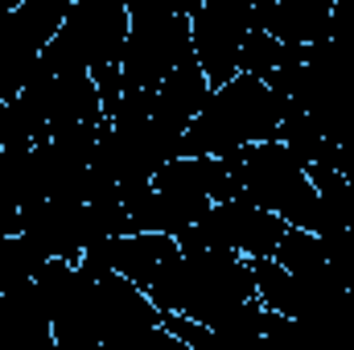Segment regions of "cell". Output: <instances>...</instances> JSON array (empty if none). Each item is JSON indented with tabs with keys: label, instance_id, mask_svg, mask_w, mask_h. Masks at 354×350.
Listing matches in <instances>:
<instances>
[{
	"label": "cell",
	"instance_id": "1",
	"mask_svg": "<svg viewBox=\"0 0 354 350\" xmlns=\"http://www.w3.org/2000/svg\"><path fill=\"white\" fill-rule=\"evenodd\" d=\"M149 297L161 313H185L214 330L248 297H256L252 260L231 248H181L153 280Z\"/></svg>",
	"mask_w": 354,
	"mask_h": 350
},
{
	"label": "cell",
	"instance_id": "2",
	"mask_svg": "<svg viewBox=\"0 0 354 350\" xmlns=\"http://www.w3.org/2000/svg\"><path fill=\"white\" fill-rule=\"evenodd\" d=\"M288 107V95L272 91L264 79L239 71L223 87L206 95L202 111L185 124L177 157H227L243 145L272 140L280 132V116Z\"/></svg>",
	"mask_w": 354,
	"mask_h": 350
},
{
	"label": "cell",
	"instance_id": "3",
	"mask_svg": "<svg viewBox=\"0 0 354 350\" xmlns=\"http://www.w3.org/2000/svg\"><path fill=\"white\" fill-rule=\"evenodd\" d=\"M227 169H231V194L276 210L288 227L317 231L322 223L317 185L305 169V161L284 140L272 136V140H256V145L227 153Z\"/></svg>",
	"mask_w": 354,
	"mask_h": 350
},
{
	"label": "cell",
	"instance_id": "4",
	"mask_svg": "<svg viewBox=\"0 0 354 350\" xmlns=\"http://www.w3.org/2000/svg\"><path fill=\"white\" fill-rule=\"evenodd\" d=\"M288 103L301 107L326 140H338L354 124V37H326L305 50Z\"/></svg>",
	"mask_w": 354,
	"mask_h": 350
},
{
	"label": "cell",
	"instance_id": "5",
	"mask_svg": "<svg viewBox=\"0 0 354 350\" xmlns=\"http://www.w3.org/2000/svg\"><path fill=\"white\" fill-rule=\"evenodd\" d=\"M132 12L124 0H75L62 17V29L41 50L46 71H103L120 66Z\"/></svg>",
	"mask_w": 354,
	"mask_h": 350
},
{
	"label": "cell",
	"instance_id": "6",
	"mask_svg": "<svg viewBox=\"0 0 354 350\" xmlns=\"http://www.w3.org/2000/svg\"><path fill=\"white\" fill-rule=\"evenodd\" d=\"M284 231H288V223L276 210L231 194V198L214 202L194 227L177 231L174 239L177 248H231L243 260H264V256H276Z\"/></svg>",
	"mask_w": 354,
	"mask_h": 350
},
{
	"label": "cell",
	"instance_id": "7",
	"mask_svg": "<svg viewBox=\"0 0 354 350\" xmlns=\"http://www.w3.org/2000/svg\"><path fill=\"white\" fill-rule=\"evenodd\" d=\"M189 17L177 12H153V17H132L120 75L124 91H157L161 79L174 71L181 58H189Z\"/></svg>",
	"mask_w": 354,
	"mask_h": 350
},
{
	"label": "cell",
	"instance_id": "8",
	"mask_svg": "<svg viewBox=\"0 0 354 350\" xmlns=\"http://www.w3.org/2000/svg\"><path fill=\"white\" fill-rule=\"evenodd\" d=\"M252 25L256 8L248 0H202L189 12V46L210 87H223L239 75V50Z\"/></svg>",
	"mask_w": 354,
	"mask_h": 350
},
{
	"label": "cell",
	"instance_id": "9",
	"mask_svg": "<svg viewBox=\"0 0 354 350\" xmlns=\"http://www.w3.org/2000/svg\"><path fill=\"white\" fill-rule=\"evenodd\" d=\"M177 252L181 248H177L174 235H161V231H128V235H107V239L91 243L79 264H87L95 272H120V276L136 280L149 293L153 280L169 268V260H174Z\"/></svg>",
	"mask_w": 354,
	"mask_h": 350
},
{
	"label": "cell",
	"instance_id": "10",
	"mask_svg": "<svg viewBox=\"0 0 354 350\" xmlns=\"http://www.w3.org/2000/svg\"><path fill=\"white\" fill-rule=\"evenodd\" d=\"M256 25L288 46H317L334 33V0H272L256 8Z\"/></svg>",
	"mask_w": 354,
	"mask_h": 350
},
{
	"label": "cell",
	"instance_id": "11",
	"mask_svg": "<svg viewBox=\"0 0 354 350\" xmlns=\"http://www.w3.org/2000/svg\"><path fill=\"white\" fill-rule=\"evenodd\" d=\"M157 190H169L181 198H198V202H223L231 198V169L227 157H174L153 174Z\"/></svg>",
	"mask_w": 354,
	"mask_h": 350
},
{
	"label": "cell",
	"instance_id": "12",
	"mask_svg": "<svg viewBox=\"0 0 354 350\" xmlns=\"http://www.w3.org/2000/svg\"><path fill=\"white\" fill-rule=\"evenodd\" d=\"M71 4H58V0H21L4 21H0V46H17V50H33L41 54L54 33L62 29V17H66Z\"/></svg>",
	"mask_w": 354,
	"mask_h": 350
},
{
	"label": "cell",
	"instance_id": "13",
	"mask_svg": "<svg viewBox=\"0 0 354 350\" xmlns=\"http://www.w3.org/2000/svg\"><path fill=\"white\" fill-rule=\"evenodd\" d=\"M210 91L214 87L206 83L198 58L189 54V58H181L174 71L161 79V87L153 91V99H157V111H161V116H169V120H177V124H189V120L202 111V103H206Z\"/></svg>",
	"mask_w": 354,
	"mask_h": 350
},
{
	"label": "cell",
	"instance_id": "14",
	"mask_svg": "<svg viewBox=\"0 0 354 350\" xmlns=\"http://www.w3.org/2000/svg\"><path fill=\"white\" fill-rule=\"evenodd\" d=\"M46 260H50V252L33 235H25V231L4 235L0 239V288L21 284V280H33L46 268Z\"/></svg>",
	"mask_w": 354,
	"mask_h": 350
},
{
	"label": "cell",
	"instance_id": "15",
	"mask_svg": "<svg viewBox=\"0 0 354 350\" xmlns=\"http://www.w3.org/2000/svg\"><path fill=\"white\" fill-rule=\"evenodd\" d=\"M272 260L280 264V268H288V272H313V268L330 264V252H326V239H322L317 231H305V227H288Z\"/></svg>",
	"mask_w": 354,
	"mask_h": 350
},
{
	"label": "cell",
	"instance_id": "16",
	"mask_svg": "<svg viewBox=\"0 0 354 350\" xmlns=\"http://www.w3.org/2000/svg\"><path fill=\"white\" fill-rule=\"evenodd\" d=\"M25 145H37L33 124L17 95H0V149H25Z\"/></svg>",
	"mask_w": 354,
	"mask_h": 350
},
{
	"label": "cell",
	"instance_id": "17",
	"mask_svg": "<svg viewBox=\"0 0 354 350\" xmlns=\"http://www.w3.org/2000/svg\"><path fill=\"white\" fill-rule=\"evenodd\" d=\"M132 17H153V12H177V17H189L202 0H124Z\"/></svg>",
	"mask_w": 354,
	"mask_h": 350
},
{
	"label": "cell",
	"instance_id": "18",
	"mask_svg": "<svg viewBox=\"0 0 354 350\" xmlns=\"http://www.w3.org/2000/svg\"><path fill=\"white\" fill-rule=\"evenodd\" d=\"M248 4H252V8H260V4H272V0H248Z\"/></svg>",
	"mask_w": 354,
	"mask_h": 350
},
{
	"label": "cell",
	"instance_id": "19",
	"mask_svg": "<svg viewBox=\"0 0 354 350\" xmlns=\"http://www.w3.org/2000/svg\"><path fill=\"white\" fill-rule=\"evenodd\" d=\"M58 4H75V0H58Z\"/></svg>",
	"mask_w": 354,
	"mask_h": 350
}]
</instances>
